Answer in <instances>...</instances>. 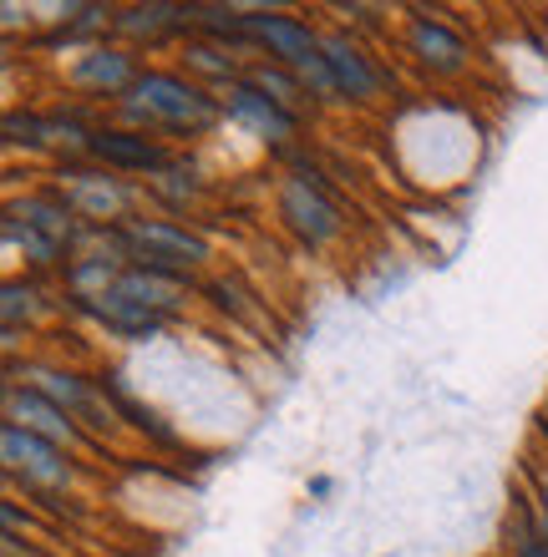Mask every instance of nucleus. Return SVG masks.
I'll use <instances>...</instances> for the list:
<instances>
[{
  "label": "nucleus",
  "instance_id": "423d86ee",
  "mask_svg": "<svg viewBox=\"0 0 548 557\" xmlns=\"http://www.w3.org/2000/svg\"><path fill=\"white\" fill-rule=\"evenodd\" d=\"M26 385H31V391H41L46 400H57V406L72 416V421H87V425H97V431H107V425L118 421V416H112V400H107V391H97V385H92L87 375H76V370L26 366Z\"/></svg>",
  "mask_w": 548,
  "mask_h": 557
},
{
  "label": "nucleus",
  "instance_id": "4468645a",
  "mask_svg": "<svg viewBox=\"0 0 548 557\" xmlns=\"http://www.w3.org/2000/svg\"><path fill=\"white\" fill-rule=\"evenodd\" d=\"M193 26V5H127L112 15V30L133 36V41H163L173 30Z\"/></svg>",
  "mask_w": 548,
  "mask_h": 557
},
{
  "label": "nucleus",
  "instance_id": "ddd939ff",
  "mask_svg": "<svg viewBox=\"0 0 548 557\" xmlns=\"http://www.w3.org/2000/svg\"><path fill=\"white\" fill-rule=\"evenodd\" d=\"M137 57L133 51H122V46H87L72 66V87L82 91H97V97H127L137 82Z\"/></svg>",
  "mask_w": 548,
  "mask_h": 557
},
{
  "label": "nucleus",
  "instance_id": "f3484780",
  "mask_svg": "<svg viewBox=\"0 0 548 557\" xmlns=\"http://www.w3.org/2000/svg\"><path fill=\"white\" fill-rule=\"evenodd\" d=\"M188 66L193 72H204V76H214V82H239V61L229 57V46H219V41H208V36H198V41H188Z\"/></svg>",
  "mask_w": 548,
  "mask_h": 557
},
{
  "label": "nucleus",
  "instance_id": "2eb2a0df",
  "mask_svg": "<svg viewBox=\"0 0 548 557\" xmlns=\"http://www.w3.org/2000/svg\"><path fill=\"white\" fill-rule=\"evenodd\" d=\"M244 76H249V82L265 91V97H275L280 107H290V112H300V107L310 102V87H305V76L290 72V66H280V61H254Z\"/></svg>",
  "mask_w": 548,
  "mask_h": 557
},
{
  "label": "nucleus",
  "instance_id": "a211bd4d",
  "mask_svg": "<svg viewBox=\"0 0 548 557\" xmlns=\"http://www.w3.org/2000/svg\"><path fill=\"white\" fill-rule=\"evenodd\" d=\"M508 553L513 557H548V537L534 528V517H528V507L519 502V492H513V512H508Z\"/></svg>",
  "mask_w": 548,
  "mask_h": 557
},
{
  "label": "nucleus",
  "instance_id": "6ab92c4d",
  "mask_svg": "<svg viewBox=\"0 0 548 557\" xmlns=\"http://www.w3.org/2000/svg\"><path fill=\"white\" fill-rule=\"evenodd\" d=\"M36 309H41V289H36V284H21V278H11V284H5V335L15 339L21 320H31Z\"/></svg>",
  "mask_w": 548,
  "mask_h": 557
},
{
  "label": "nucleus",
  "instance_id": "20e7f679",
  "mask_svg": "<svg viewBox=\"0 0 548 557\" xmlns=\"http://www.w3.org/2000/svg\"><path fill=\"white\" fill-rule=\"evenodd\" d=\"M280 219L305 249H326L341 234V203L315 173H284L280 177Z\"/></svg>",
  "mask_w": 548,
  "mask_h": 557
},
{
  "label": "nucleus",
  "instance_id": "412c9836",
  "mask_svg": "<svg viewBox=\"0 0 548 557\" xmlns=\"http://www.w3.org/2000/svg\"><path fill=\"white\" fill-rule=\"evenodd\" d=\"M519 502H523V507H528V517H534V528L548 537V497H538L534 486L523 482V486H519Z\"/></svg>",
  "mask_w": 548,
  "mask_h": 557
},
{
  "label": "nucleus",
  "instance_id": "6e6552de",
  "mask_svg": "<svg viewBox=\"0 0 548 557\" xmlns=\"http://www.w3.org/2000/svg\"><path fill=\"white\" fill-rule=\"evenodd\" d=\"M87 158L107 173H148L158 177L168 168V152L153 143L148 133H137V127H97L87 143Z\"/></svg>",
  "mask_w": 548,
  "mask_h": 557
},
{
  "label": "nucleus",
  "instance_id": "f03ea898",
  "mask_svg": "<svg viewBox=\"0 0 548 557\" xmlns=\"http://www.w3.org/2000/svg\"><path fill=\"white\" fill-rule=\"evenodd\" d=\"M118 238V253L127 264H143V269H158V274H173V278H188V269L208 264V238L183 228L173 219H127L112 228Z\"/></svg>",
  "mask_w": 548,
  "mask_h": 557
},
{
  "label": "nucleus",
  "instance_id": "4be33fe9",
  "mask_svg": "<svg viewBox=\"0 0 548 557\" xmlns=\"http://www.w3.org/2000/svg\"><path fill=\"white\" fill-rule=\"evenodd\" d=\"M528 486H534L538 497H548V456L528 451Z\"/></svg>",
  "mask_w": 548,
  "mask_h": 557
},
{
  "label": "nucleus",
  "instance_id": "aec40b11",
  "mask_svg": "<svg viewBox=\"0 0 548 557\" xmlns=\"http://www.w3.org/2000/svg\"><path fill=\"white\" fill-rule=\"evenodd\" d=\"M153 193H163L168 203H188L193 193H198V183H193V168L183 158H173L163 173L153 177Z\"/></svg>",
  "mask_w": 548,
  "mask_h": 557
},
{
  "label": "nucleus",
  "instance_id": "0eeeda50",
  "mask_svg": "<svg viewBox=\"0 0 548 557\" xmlns=\"http://www.w3.org/2000/svg\"><path fill=\"white\" fill-rule=\"evenodd\" d=\"M223 112H229L239 127H249L254 137H265V143H290V137L300 133V112L280 107L275 97H265L249 76H239V82L223 87Z\"/></svg>",
  "mask_w": 548,
  "mask_h": 557
},
{
  "label": "nucleus",
  "instance_id": "39448f33",
  "mask_svg": "<svg viewBox=\"0 0 548 557\" xmlns=\"http://www.w3.org/2000/svg\"><path fill=\"white\" fill-rule=\"evenodd\" d=\"M0 451H5V471H11L15 482H26V492H66V486L76 482V467L66 461V451H61L57 441H41L31 436V431H21V425L5 421V431H0Z\"/></svg>",
  "mask_w": 548,
  "mask_h": 557
},
{
  "label": "nucleus",
  "instance_id": "7ed1b4c3",
  "mask_svg": "<svg viewBox=\"0 0 548 557\" xmlns=\"http://www.w3.org/2000/svg\"><path fill=\"white\" fill-rule=\"evenodd\" d=\"M57 177H61L57 193L72 203V213L82 223H92V228H118V223H127L133 188H127L118 173L92 168V162H61Z\"/></svg>",
  "mask_w": 548,
  "mask_h": 557
},
{
  "label": "nucleus",
  "instance_id": "1a4fd4ad",
  "mask_svg": "<svg viewBox=\"0 0 548 557\" xmlns=\"http://www.w3.org/2000/svg\"><path fill=\"white\" fill-rule=\"evenodd\" d=\"M72 309H76V314H87L92 324H102L107 335L133 339V345H137V339L163 335V324H168V314H158V309L127 299L118 284H112L107 294H92V299H76V294H72Z\"/></svg>",
  "mask_w": 548,
  "mask_h": 557
},
{
  "label": "nucleus",
  "instance_id": "9b49d317",
  "mask_svg": "<svg viewBox=\"0 0 548 557\" xmlns=\"http://www.w3.org/2000/svg\"><path fill=\"white\" fill-rule=\"evenodd\" d=\"M326 66H330V82H336V97H341V102L370 107L386 87V72L351 41V36H341V30L326 36Z\"/></svg>",
  "mask_w": 548,
  "mask_h": 557
},
{
  "label": "nucleus",
  "instance_id": "dca6fc26",
  "mask_svg": "<svg viewBox=\"0 0 548 557\" xmlns=\"http://www.w3.org/2000/svg\"><path fill=\"white\" fill-rule=\"evenodd\" d=\"M5 244H11V249H21V253H26V259H31V264H36V269H46V264H61V259H72V253L61 249L57 238H46L41 228H31V223H26V219H15V213H11V219H5Z\"/></svg>",
  "mask_w": 548,
  "mask_h": 557
},
{
  "label": "nucleus",
  "instance_id": "f257e3e1",
  "mask_svg": "<svg viewBox=\"0 0 548 557\" xmlns=\"http://www.w3.org/2000/svg\"><path fill=\"white\" fill-rule=\"evenodd\" d=\"M118 107L137 133H173V137H204L223 117V97H208L198 82L173 72H143Z\"/></svg>",
  "mask_w": 548,
  "mask_h": 557
},
{
  "label": "nucleus",
  "instance_id": "f8f14e48",
  "mask_svg": "<svg viewBox=\"0 0 548 557\" xmlns=\"http://www.w3.org/2000/svg\"><path fill=\"white\" fill-rule=\"evenodd\" d=\"M5 416H11V425L31 431V436L57 441L61 451H66V446H87L82 425L61 411L57 400H46L41 391H31V385H26V391H21V385H11V391H5Z\"/></svg>",
  "mask_w": 548,
  "mask_h": 557
},
{
  "label": "nucleus",
  "instance_id": "9d476101",
  "mask_svg": "<svg viewBox=\"0 0 548 557\" xmlns=\"http://www.w3.org/2000/svg\"><path fill=\"white\" fill-rule=\"evenodd\" d=\"M406 46H412V61L427 76H462L467 72V57H473L467 41H462V30H452L442 15H427V11L412 15Z\"/></svg>",
  "mask_w": 548,
  "mask_h": 557
}]
</instances>
